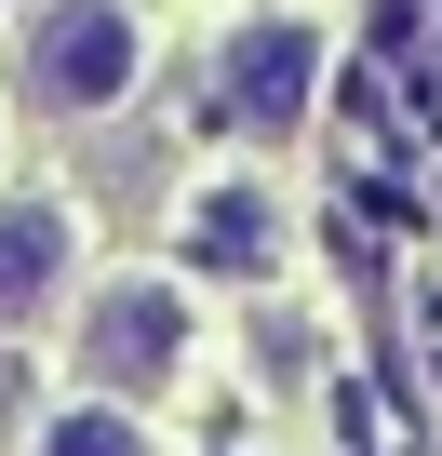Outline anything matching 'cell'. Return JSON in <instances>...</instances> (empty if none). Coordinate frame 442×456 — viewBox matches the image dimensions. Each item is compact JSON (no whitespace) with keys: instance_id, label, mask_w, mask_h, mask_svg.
Instances as JSON below:
<instances>
[{"instance_id":"6da1fadb","label":"cell","mask_w":442,"mask_h":456,"mask_svg":"<svg viewBox=\"0 0 442 456\" xmlns=\"http://www.w3.org/2000/svg\"><path fill=\"white\" fill-rule=\"evenodd\" d=\"M134 81H148L134 0H41L28 14V94L54 121H108V108H134Z\"/></svg>"},{"instance_id":"7a4b0ae2","label":"cell","mask_w":442,"mask_h":456,"mask_svg":"<svg viewBox=\"0 0 442 456\" xmlns=\"http://www.w3.org/2000/svg\"><path fill=\"white\" fill-rule=\"evenodd\" d=\"M309 94H322V28H309V14H242L229 41H214V121L295 134Z\"/></svg>"},{"instance_id":"3957f363","label":"cell","mask_w":442,"mask_h":456,"mask_svg":"<svg viewBox=\"0 0 442 456\" xmlns=\"http://www.w3.org/2000/svg\"><path fill=\"white\" fill-rule=\"evenodd\" d=\"M174 362H188V296H174V282H94V309H81V376H94L108 403H148V389H174Z\"/></svg>"},{"instance_id":"277c9868","label":"cell","mask_w":442,"mask_h":456,"mask_svg":"<svg viewBox=\"0 0 442 456\" xmlns=\"http://www.w3.org/2000/svg\"><path fill=\"white\" fill-rule=\"evenodd\" d=\"M68 296V215L54 201H0V336L41 322Z\"/></svg>"},{"instance_id":"5b68a950","label":"cell","mask_w":442,"mask_h":456,"mask_svg":"<svg viewBox=\"0 0 442 456\" xmlns=\"http://www.w3.org/2000/svg\"><path fill=\"white\" fill-rule=\"evenodd\" d=\"M188 256H201L214 282H269V269H282V215H269V188H214V201H188Z\"/></svg>"},{"instance_id":"8992f818","label":"cell","mask_w":442,"mask_h":456,"mask_svg":"<svg viewBox=\"0 0 442 456\" xmlns=\"http://www.w3.org/2000/svg\"><path fill=\"white\" fill-rule=\"evenodd\" d=\"M28 456H148V429H134V403H68Z\"/></svg>"},{"instance_id":"52a82bcc","label":"cell","mask_w":442,"mask_h":456,"mask_svg":"<svg viewBox=\"0 0 442 456\" xmlns=\"http://www.w3.org/2000/svg\"><path fill=\"white\" fill-rule=\"evenodd\" d=\"M14 429H28V376L0 362V443H14Z\"/></svg>"},{"instance_id":"ba28073f","label":"cell","mask_w":442,"mask_h":456,"mask_svg":"<svg viewBox=\"0 0 442 456\" xmlns=\"http://www.w3.org/2000/svg\"><path fill=\"white\" fill-rule=\"evenodd\" d=\"M0 14H14V0H0Z\"/></svg>"}]
</instances>
